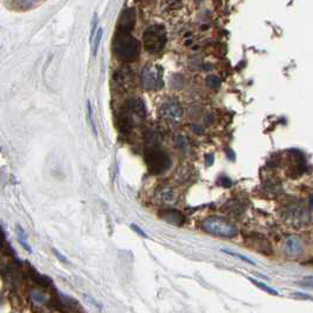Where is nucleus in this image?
Returning a JSON list of instances; mask_svg holds the SVG:
<instances>
[{"mask_svg": "<svg viewBox=\"0 0 313 313\" xmlns=\"http://www.w3.org/2000/svg\"><path fill=\"white\" fill-rule=\"evenodd\" d=\"M97 24H98V17H97V13L93 16V21H92V31H91V41L93 40L94 36H96V27H97Z\"/></svg>", "mask_w": 313, "mask_h": 313, "instance_id": "f3484780", "label": "nucleus"}, {"mask_svg": "<svg viewBox=\"0 0 313 313\" xmlns=\"http://www.w3.org/2000/svg\"><path fill=\"white\" fill-rule=\"evenodd\" d=\"M30 297H31V299L33 303L36 304H45L47 301V297L44 295L43 292L38 291V290H33V291L31 292V295H30Z\"/></svg>", "mask_w": 313, "mask_h": 313, "instance_id": "f8f14e48", "label": "nucleus"}, {"mask_svg": "<svg viewBox=\"0 0 313 313\" xmlns=\"http://www.w3.org/2000/svg\"><path fill=\"white\" fill-rule=\"evenodd\" d=\"M103 29L99 27L98 29V31L96 32V36H94L93 40H92V54L93 56L97 55V52H98V48H99V45H100V41H101V38H103Z\"/></svg>", "mask_w": 313, "mask_h": 313, "instance_id": "9b49d317", "label": "nucleus"}, {"mask_svg": "<svg viewBox=\"0 0 313 313\" xmlns=\"http://www.w3.org/2000/svg\"><path fill=\"white\" fill-rule=\"evenodd\" d=\"M203 229L213 236L233 238L238 235V230L231 222L219 217H210L203 222Z\"/></svg>", "mask_w": 313, "mask_h": 313, "instance_id": "7ed1b4c3", "label": "nucleus"}, {"mask_svg": "<svg viewBox=\"0 0 313 313\" xmlns=\"http://www.w3.org/2000/svg\"><path fill=\"white\" fill-rule=\"evenodd\" d=\"M159 216L163 218L165 221L169 222V224L177 225V226L183 225L185 221V217L177 210H165L164 212H161L159 214Z\"/></svg>", "mask_w": 313, "mask_h": 313, "instance_id": "1a4fd4ad", "label": "nucleus"}, {"mask_svg": "<svg viewBox=\"0 0 313 313\" xmlns=\"http://www.w3.org/2000/svg\"><path fill=\"white\" fill-rule=\"evenodd\" d=\"M206 161H207V165H212V163H213V156H212V154H210V156L206 157Z\"/></svg>", "mask_w": 313, "mask_h": 313, "instance_id": "aec40b11", "label": "nucleus"}, {"mask_svg": "<svg viewBox=\"0 0 313 313\" xmlns=\"http://www.w3.org/2000/svg\"><path fill=\"white\" fill-rule=\"evenodd\" d=\"M166 41H167V35L165 27L161 25L149 26L143 35V45L151 54L160 53L164 50Z\"/></svg>", "mask_w": 313, "mask_h": 313, "instance_id": "f03ea898", "label": "nucleus"}, {"mask_svg": "<svg viewBox=\"0 0 313 313\" xmlns=\"http://www.w3.org/2000/svg\"><path fill=\"white\" fill-rule=\"evenodd\" d=\"M141 85L146 90H159L163 88V75L159 72V67L148 65L141 72Z\"/></svg>", "mask_w": 313, "mask_h": 313, "instance_id": "39448f33", "label": "nucleus"}, {"mask_svg": "<svg viewBox=\"0 0 313 313\" xmlns=\"http://www.w3.org/2000/svg\"><path fill=\"white\" fill-rule=\"evenodd\" d=\"M135 20H137V14L135 10L129 7L125 9L120 14V18L117 24V32L119 33H131L132 30L134 29Z\"/></svg>", "mask_w": 313, "mask_h": 313, "instance_id": "423d86ee", "label": "nucleus"}, {"mask_svg": "<svg viewBox=\"0 0 313 313\" xmlns=\"http://www.w3.org/2000/svg\"><path fill=\"white\" fill-rule=\"evenodd\" d=\"M205 82H206V85L211 89L219 88L220 84H221L219 77H217V75H207Z\"/></svg>", "mask_w": 313, "mask_h": 313, "instance_id": "ddd939ff", "label": "nucleus"}, {"mask_svg": "<svg viewBox=\"0 0 313 313\" xmlns=\"http://www.w3.org/2000/svg\"><path fill=\"white\" fill-rule=\"evenodd\" d=\"M247 245L252 248V250L258 251L263 254L271 255L273 253L272 246H271L270 241L263 236L254 235L253 237H250V238H247Z\"/></svg>", "mask_w": 313, "mask_h": 313, "instance_id": "6e6552de", "label": "nucleus"}, {"mask_svg": "<svg viewBox=\"0 0 313 313\" xmlns=\"http://www.w3.org/2000/svg\"><path fill=\"white\" fill-rule=\"evenodd\" d=\"M131 227H132V230H133V231L137 232L139 236H141L143 238H145V239H148V238H149V236L146 235V233H145L144 231H143V230H141L140 227H139V226H137L135 224H132V225H131Z\"/></svg>", "mask_w": 313, "mask_h": 313, "instance_id": "dca6fc26", "label": "nucleus"}, {"mask_svg": "<svg viewBox=\"0 0 313 313\" xmlns=\"http://www.w3.org/2000/svg\"><path fill=\"white\" fill-rule=\"evenodd\" d=\"M310 207L313 210V195L310 198Z\"/></svg>", "mask_w": 313, "mask_h": 313, "instance_id": "412c9836", "label": "nucleus"}, {"mask_svg": "<svg viewBox=\"0 0 313 313\" xmlns=\"http://www.w3.org/2000/svg\"><path fill=\"white\" fill-rule=\"evenodd\" d=\"M250 281L252 282V284H254L255 286H257V288L262 289L263 291H265V292H267V293H270V295L278 296V292L276 291V290L269 288V286H266L265 284H263V282H260V281H258V280H254V279H251V278H250Z\"/></svg>", "mask_w": 313, "mask_h": 313, "instance_id": "4468645a", "label": "nucleus"}, {"mask_svg": "<svg viewBox=\"0 0 313 313\" xmlns=\"http://www.w3.org/2000/svg\"><path fill=\"white\" fill-rule=\"evenodd\" d=\"M303 286H306V288H312L313 289V277H306L303 279Z\"/></svg>", "mask_w": 313, "mask_h": 313, "instance_id": "a211bd4d", "label": "nucleus"}, {"mask_svg": "<svg viewBox=\"0 0 313 313\" xmlns=\"http://www.w3.org/2000/svg\"><path fill=\"white\" fill-rule=\"evenodd\" d=\"M140 44L131 33H116L112 41V51L119 60L125 63L133 62L139 54Z\"/></svg>", "mask_w": 313, "mask_h": 313, "instance_id": "f257e3e1", "label": "nucleus"}, {"mask_svg": "<svg viewBox=\"0 0 313 313\" xmlns=\"http://www.w3.org/2000/svg\"><path fill=\"white\" fill-rule=\"evenodd\" d=\"M53 252H54V254L56 255V257H58V259H60V260H62V262H64V263H67V259H66V258H64V255L60 254V252H59L58 250H55V248H53Z\"/></svg>", "mask_w": 313, "mask_h": 313, "instance_id": "6ab92c4d", "label": "nucleus"}, {"mask_svg": "<svg viewBox=\"0 0 313 313\" xmlns=\"http://www.w3.org/2000/svg\"><path fill=\"white\" fill-rule=\"evenodd\" d=\"M160 116L169 123H178L183 117V108L177 101H167L159 110Z\"/></svg>", "mask_w": 313, "mask_h": 313, "instance_id": "0eeeda50", "label": "nucleus"}, {"mask_svg": "<svg viewBox=\"0 0 313 313\" xmlns=\"http://www.w3.org/2000/svg\"><path fill=\"white\" fill-rule=\"evenodd\" d=\"M145 160L146 164H148L149 171L152 175H161V173L167 171L169 166H171V159H169L168 154L158 149L150 150L146 153Z\"/></svg>", "mask_w": 313, "mask_h": 313, "instance_id": "20e7f679", "label": "nucleus"}, {"mask_svg": "<svg viewBox=\"0 0 313 313\" xmlns=\"http://www.w3.org/2000/svg\"><path fill=\"white\" fill-rule=\"evenodd\" d=\"M304 251V245L303 241L297 237H291L286 240V252L292 257H296V255H299L303 253Z\"/></svg>", "mask_w": 313, "mask_h": 313, "instance_id": "9d476101", "label": "nucleus"}, {"mask_svg": "<svg viewBox=\"0 0 313 313\" xmlns=\"http://www.w3.org/2000/svg\"><path fill=\"white\" fill-rule=\"evenodd\" d=\"M222 252H225V253H227V254H230V255H233V257L239 258V259L243 260V262H246V263H248V264H251V265H254V262H252L251 259H248V258H246V257H244V255H241V254H239V253H236V252H231V251H227V250H222Z\"/></svg>", "mask_w": 313, "mask_h": 313, "instance_id": "2eb2a0df", "label": "nucleus"}]
</instances>
